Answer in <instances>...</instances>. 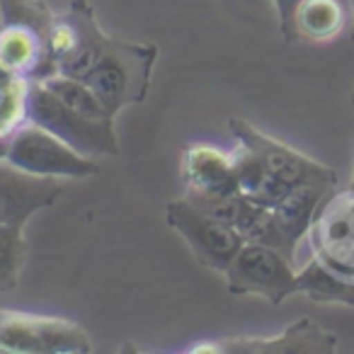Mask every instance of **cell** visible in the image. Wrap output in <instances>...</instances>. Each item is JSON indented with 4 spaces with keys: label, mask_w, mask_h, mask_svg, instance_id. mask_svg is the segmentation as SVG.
Returning a JSON list of instances; mask_svg holds the SVG:
<instances>
[{
    "label": "cell",
    "mask_w": 354,
    "mask_h": 354,
    "mask_svg": "<svg viewBox=\"0 0 354 354\" xmlns=\"http://www.w3.org/2000/svg\"><path fill=\"white\" fill-rule=\"evenodd\" d=\"M228 131L236 138L238 146L255 153L277 177H281L291 187H296V185H323V187L335 189V185H337V175H335L333 167L323 165V162L304 156L296 148L267 136L245 119H228Z\"/></svg>",
    "instance_id": "ba28073f"
},
{
    "label": "cell",
    "mask_w": 354,
    "mask_h": 354,
    "mask_svg": "<svg viewBox=\"0 0 354 354\" xmlns=\"http://www.w3.org/2000/svg\"><path fill=\"white\" fill-rule=\"evenodd\" d=\"M17 78H20V75H15L10 68H8L6 64H3V61H0V93H3V90L10 88V85L15 83Z\"/></svg>",
    "instance_id": "603a6c76"
},
{
    "label": "cell",
    "mask_w": 354,
    "mask_h": 354,
    "mask_svg": "<svg viewBox=\"0 0 354 354\" xmlns=\"http://www.w3.org/2000/svg\"><path fill=\"white\" fill-rule=\"evenodd\" d=\"M189 354H333L337 335L328 333L313 318H299L274 337H226L199 342L185 349Z\"/></svg>",
    "instance_id": "9c48e42d"
},
{
    "label": "cell",
    "mask_w": 354,
    "mask_h": 354,
    "mask_svg": "<svg viewBox=\"0 0 354 354\" xmlns=\"http://www.w3.org/2000/svg\"><path fill=\"white\" fill-rule=\"evenodd\" d=\"M328 192L333 189L323 187V185H296L274 207H270L272 221H274L277 236H279V248L289 260H294L301 238L308 236L315 212H318L320 202L328 197Z\"/></svg>",
    "instance_id": "7c38bea8"
},
{
    "label": "cell",
    "mask_w": 354,
    "mask_h": 354,
    "mask_svg": "<svg viewBox=\"0 0 354 354\" xmlns=\"http://www.w3.org/2000/svg\"><path fill=\"white\" fill-rule=\"evenodd\" d=\"M25 226H3L0 223V294H8L20 281V270L27 257Z\"/></svg>",
    "instance_id": "ffe728a7"
},
{
    "label": "cell",
    "mask_w": 354,
    "mask_h": 354,
    "mask_svg": "<svg viewBox=\"0 0 354 354\" xmlns=\"http://www.w3.org/2000/svg\"><path fill=\"white\" fill-rule=\"evenodd\" d=\"M6 160L32 175L59 177V180H83L100 172L93 156L75 151L64 138L35 122H27L17 129V133L8 143Z\"/></svg>",
    "instance_id": "3957f363"
},
{
    "label": "cell",
    "mask_w": 354,
    "mask_h": 354,
    "mask_svg": "<svg viewBox=\"0 0 354 354\" xmlns=\"http://www.w3.org/2000/svg\"><path fill=\"white\" fill-rule=\"evenodd\" d=\"M277 8V17H279V32L284 37V41H289L291 37V17H294V10L301 0H272Z\"/></svg>",
    "instance_id": "7402d4cb"
},
{
    "label": "cell",
    "mask_w": 354,
    "mask_h": 354,
    "mask_svg": "<svg viewBox=\"0 0 354 354\" xmlns=\"http://www.w3.org/2000/svg\"><path fill=\"white\" fill-rule=\"evenodd\" d=\"M0 61L20 78L41 80L56 73V66L46 49V39L25 25L0 22Z\"/></svg>",
    "instance_id": "5bb4252c"
},
{
    "label": "cell",
    "mask_w": 354,
    "mask_h": 354,
    "mask_svg": "<svg viewBox=\"0 0 354 354\" xmlns=\"http://www.w3.org/2000/svg\"><path fill=\"white\" fill-rule=\"evenodd\" d=\"M233 156V167H236L238 187L248 199L262 204V207H274L281 197L291 189L281 177H277L260 158L248 148L238 146Z\"/></svg>",
    "instance_id": "2e32d148"
},
{
    "label": "cell",
    "mask_w": 354,
    "mask_h": 354,
    "mask_svg": "<svg viewBox=\"0 0 354 354\" xmlns=\"http://www.w3.org/2000/svg\"><path fill=\"white\" fill-rule=\"evenodd\" d=\"M66 185L59 177L25 172L0 158V223L25 226L37 212L49 209L64 197Z\"/></svg>",
    "instance_id": "30bf717a"
},
{
    "label": "cell",
    "mask_w": 354,
    "mask_h": 354,
    "mask_svg": "<svg viewBox=\"0 0 354 354\" xmlns=\"http://www.w3.org/2000/svg\"><path fill=\"white\" fill-rule=\"evenodd\" d=\"M226 289L233 296L255 294L272 306H281L289 296L299 294L294 260L265 243L245 241L223 272Z\"/></svg>",
    "instance_id": "277c9868"
},
{
    "label": "cell",
    "mask_w": 354,
    "mask_h": 354,
    "mask_svg": "<svg viewBox=\"0 0 354 354\" xmlns=\"http://www.w3.org/2000/svg\"><path fill=\"white\" fill-rule=\"evenodd\" d=\"M27 114L30 122L49 129L68 146L85 156H117L119 141L114 122H93L83 114L66 107L59 97L51 95L41 80H32L27 95Z\"/></svg>",
    "instance_id": "5b68a950"
},
{
    "label": "cell",
    "mask_w": 354,
    "mask_h": 354,
    "mask_svg": "<svg viewBox=\"0 0 354 354\" xmlns=\"http://www.w3.org/2000/svg\"><path fill=\"white\" fill-rule=\"evenodd\" d=\"M352 3V10H354V0H349ZM352 41H354V27H352Z\"/></svg>",
    "instance_id": "cb8c5ba5"
},
{
    "label": "cell",
    "mask_w": 354,
    "mask_h": 354,
    "mask_svg": "<svg viewBox=\"0 0 354 354\" xmlns=\"http://www.w3.org/2000/svg\"><path fill=\"white\" fill-rule=\"evenodd\" d=\"M310 252L333 274L354 281V187L328 192L308 228Z\"/></svg>",
    "instance_id": "52a82bcc"
},
{
    "label": "cell",
    "mask_w": 354,
    "mask_h": 354,
    "mask_svg": "<svg viewBox=\"0 0 354 354\" xmlns=\"http://www.w3.org/2000/svg\"><path fill=\"white\" fill-rule=\"evenodd\" d=\"M180 177L187 194H236L238 187L233 156L209 143H187L180 158Z\"/></svg>",
    "instance_id": "8fae6325"
},
{
    "label": "cell",
    "mask_w": 354,
    "mask_h": 354,
    "mask_svg": "<svg viewBox=\"0 0 354 354\" xmlns=\"http://www.w3.org/2000/svg\"><path fill=\"white\" fill-rule=\"evenodd\" d=\"M158 61V46L146 41H127L112 37L100 64L85 83L95 90L104 107L117 117L124 107L141 104L151 90L153 68Z\"/></svg>",
    "instance_id": "6da1fadb"
},
{
    "label": "cell",
    "mask_w": 354,
    "mask_h": 354,
    "mask_svg": "<svg viewBox=\"0 0 354 354\" xmlns=\"http://www.w3.org/2000/svg\"><path fill=\"white\" fill-rule=\"evenodd\" d=\"M30 83V78H17L10 88L0 93V158H6L8 143L17 133V129L30 122L27 114Z\"/></svg>",
    "instance_id": "d6986e66"
},
{
    "label": "cell",
    "mask_w": 354,
    "mask_h": 354,
    "mask_svg": "<svg viewBox=\"0 0 354 354\" xmlns=\"http://www.w3.org/2000/svg\"><path fill=\"white\" fill-rule=\"evenodd\" d=\"M93 339L78 323L0 308V354H90Z\"/></svg>",
    "instance_id": "7a4b0ae2"
},
{
    "label": "cell",
    "mask_w": 354,
    "mask_h": 354,
    "mask_svg": "<svg viewBox=\"0 0 354 354\" xmlns=\"http://www.w3.org/2000/svg\"><path fill=\"white\" fill-rule=\"evenodd\" d=\"M352 104H354V93H352Z\"/></svg>",
    "instance_id": "484cf974"
},
{
    "label": "cell",
    "mask_w": 354,
    "mask_h": 354,
    "mask_svg": "<svg viewBox=\"0 0 354 354\" xmlns=\"http://www.w3.org/2000/svg\"><path fill=\"white\" fill-rule=\"evenodd\" d=\"M347 25V12H344L339 0H301L291 17V37L294 41H330L342 35Z\"/></svg>",
    "instance_id": "9a60e30c"
},
{
    "label": "cell",
    "mask_w": 354,
    "mask_h": 354,
    "mask_svg": "<svg viewBox=\"0 0 354 354\" xmlns=\"http://www.w3.org/2000/svg\"><path fill=\"white\" fill-rule=\"evenodd\" d=\"M165 221L177 236L183 238L207 270L218 274L226 272L236 252L243 248L245 238L228 223L209 216L199 207H194L187 197L170 199L165 204Z\"/></svg>",
    "instance_id": "8992f818"
},
{
    "label": "cell",
    "mask_w": 354,
    "mask_h": 354,
    "mask_svg": "<svg viewBox=\"0 0 354 354\" xmlns=\"http://www.w3.org/2000/svg\"><path fill=\"white\" fill-rule=\"evenodd\" d=\"M349 187H354V177H352V185H349Z\"/></svg>",
    "instance_id": "d4e9b609"
},
{
    "label": "cell",
    "mask_w": 354,
    "mask_h": 354,
    "mask_svg": "<svg viewBox=\"0 0 354 354\" xmlns=\"http://www.w3.org/2000/svg\"><path fill=\"white\" fill-rule=\"evenodd\" d=\"M296 281H299V294H306L310 301H318V304H344L349 308H354V281H347L342 277L333 274L315 257H310L296 272Z\"/></svg>",
    "instance_id": "e0dca14e"
},
{
    "label": "cell",
    "mask_w": 354,
    "mask_h": 354,
    "mask_svg": "<svg viewBox=\"0 0 354 354\" xmlns=\"http://www.w3.org/2000/svg\"><path fill=\"white\" fill-rule=\"evenodd\" d=\"M56 12L46 0H0V22L3 25H25L39 32L46 39Z\"/></svg>",
    "instance_id": "44dd1931"
},
{
    "label": "cell",
    "mask_w": 354,
    "mask_h": 354,
    "mask_svg": "<svg viewBox=\"0 0 354 354\" xmlns=\"http://www.w3.org/2000/svg\"><path fill=\"white\" fill-rule=\"evenodd\" d=\"M68 15L75 22V46L59 64L56 73L85 80L93 73L95 66L100 64L107 46L112 44V37L100 27L97 15H95V8L90 6V0H71Z\"/></svg>",
    "instance_id": "4fadbf2b"
},
{
    "label": "cell",
    "mask_w": 354,
    "mask_h": 354,
    "mask_svg": "<svg viewBox=\"0 0 354 354\" xmlns=\"http://www.w3.org/2000/svg\"><path fill=\"white\" fill-rule=\"evenodd\" d=\"M41 83L51 90L54 97H59L73 112L83 114V117L93 119V122H114V114L104 107V102L95 95V90L85 80L71 78V75L64 73H51L46 78H41Z\"/></svg>",
    "instance_id": "ac0fdd59"
}]
</instances>
